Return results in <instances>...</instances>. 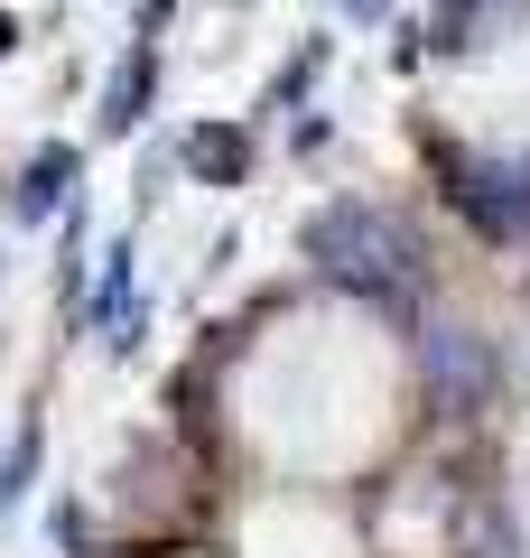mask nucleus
Here are the masks:
<instances>
[{
  "mask_svg": "<svg viewBox=\"0 0 530 558\" xmlns=\"http://www.w3.org/2000/svg\"><path fill=\"white\" fill-rule=\"evenodd\" d=\"M168 10H177V0H140V28L158 38V28H168Z\"/></svg>",
  "mask_w": 530,
  "mask_h": 558,
  "instance_id": "nucleus-8",
  "label": "nucleus"
},
{
  "mask_svg": "<svg viewBox=\"0 0 530 558\" xmlns=\"http://www.w3.org/2000/svg\"><path fill=\"white\" fill-rule=\"evenodd\" d=\"M298 242H308L316 279H335V289H353V299H373V307H410V299H419V279H429L419 233L392 215V205H373V196H335V205H316Z\"/></svg>",
  "mask_w": 530,
  "mask_h": 558,
  "instance_id": "nucleus-1",
  "label": "nucleus"
},
{
  "mask_svg": "<svg viewBox=\"0 0 530 558\" xmlns=\"http://www.w3.org/2000/svg\"><path fill=\"white\" fill-rule=\"evenodd\" d=\"M511 168H521V186H530V159H511Z\"/></svg>",
  "mask_w": 530,
  "mask_h": 558,
  "instance_id": "nucleus-11",
  "label": "nucleus"
},
{
  "mask_svg": "<svg viewBox=\"0 0 530 558\" xmlns=\"http://www.w3.org/2000/svg\"><path fill=\"white\" fill-rule=\"evenodd\" d=\"M419 363H429V400L447 418H474L493 400V381H503V363H493V344L474 336V326H456V317H429L419 326Z\"/></svg>",
  "mask_w": 530,
  "mask_h": 558,
  "instance_id": "nucleus-2",
  "label": "nucleus"
},
{
  "mask_svg": "<svg viewBox=\"0 0 530 558\" xmlns=\"http://www.w3.org/2000/svg\"><path fill=\"white\" fill-rule=\"evenodd\" d=\"M84 558H112V549H84Z\"/></svg>",
  "mask_w": 530,
  "mask_h": 558,
  "instance_id": "nucleus-13",
  "label": "nucleus"
},
{
  "mask_svg": "<svg viewBox=\"0 0 530 558\" xmlns=\"http://www.w3.org/2000/svg\"><path fill=\"white\" fill-rule=\"evenodd\" d=\"M345 10H353V20H382V0H345Z\"/></svg>",
  "mask_w": 530,
  "mask_h": 558,
  "instance_id": "nucleus-10",
  "label": "nucleus"
},
{
  "mask_svg": "<svg viewBox=\"0 0 530 558\" xmlns=\"http://www.w3.org/2000/svg\"><path fill=\"white\" fill-rule=\"evenodd\" d=\"M186 168H196L205 186H242L252 178V131H242V121H196V131H186Z\"/></svg>",
  "mask_w": 530,
  "mask_h": 558,
  "instance_id": "nucleus-4",
  "label": "nucleus"
},
{
  "mask_svg": "<svg viewBox=\"0 0 530 558\" xmlns=\"http://www.w3.org/2000/svg\"><path fill=\"white\" fill-rule=\"evenodd\" d=\"M149 94H158V47L140 38L131 57L112 65V84H103V131H131V121L149 112Z\"/></svg>",
  "mask_w": 530,
  "mask_h": 558,
  "instance_id": "nucleus-5",
  "label": "nucleus"
},
{
  "mask_svg": "<svg viewBox=\"0 0 530 558\" xmlns=\"http://www.w3.org/2000/svg\"><path fill=\"white\" fill-rule=\"evenodd\" d=\"M75 178H84V159L65 149V140H57V149H38V159H28V178H20V215H28V223H47L65 196H75Z\"/></svg>",
  "mask_w": 530,
  "mask_h": 558,
  "instance_id": "nucleus-6",
  "label": "nucleus"
},
{
  "mask_svg": "<svg viewBox=\"0 0 530 558\" xmlns=\"http://www.w3.org/2000/svg\"><path fill=\"white\" fill-rule=\"evenodd\" d=\"M10 47H20V20H10V10H0V57H10Z\"/></svg>",
  "mask_w": 530,
  "mask_h": 558,
  "instance_id": "nucleus-9",
  "label": "nucleus"
},
{
  "mask_svg": "<svg viewBox=\"0 0 530 558\" xmlns=\"http://www.w3.org/2000/svg\"><path fill=\"white\" fill-rule=\"evenodd\" d=\"M28 475H38V428H20V438H10V457H0V512L28 494Z\"/></svg>",
  "mask_w": 530,
  "mask_h": 558,
  "instance_id": "nucleus-7",
  "label": "nucleus"
},
{
  "mask_svg": "<svg viewBox=\"0 0 530 558\" xmlns=\"http://www.w3.org/2000/svg\"><path fill=\"white\" fill-rule=\"evenodd\" d=\"M437 168H447L456 215H466L484 242H530V186H521V168H474V159H456V149H437Z\"/></svg>",
  "mask_w": 530,
  "mask_h": 558,
  "instance_id": "nucleus-3",
  "label": "nucleus"
},
{
  "mask_svg": "<svg viewBox=\"0 0 530 558\" xmlns=\"http://www.w3.org/2000/svg\"><path fill=\"white\" fill-rule=\"evenodd\" d=\"M447 10H456V20H466V0H447Z\"/></svg>",
  "mask_w": 530,
  "mask_h": 558,
  "instance_id": "nucleus-12",
  "label": "nucleus"
}]
</instances>
